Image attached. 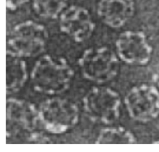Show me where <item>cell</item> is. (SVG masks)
<instances>
[{"mask_svg":"<svg viewBox=\"0 0 159 152\" xmlns=\"http://www.w3.org/2000/svg\"><path fill=\"white\" fill-rule=\"evenodd\" d=\"M6 7L11 10L14 11L27 3L29 0H6Z\"/></svg>","mask_w":159,"mask_h":152,"instance_id":"5bb4252c","label":"cell"},{"mask_svg":"<svg viewBox=\"0 0 159 152\" xmlns=\"http://www.w3.org/2000/svg\"><path fill=\"white\" fill-rule=\"evenodd\" d=\"M68 0H32L34 11L40 17L55 19L65 9Z\"/></svg>","mask_w":159,"mask_h":152,"instance_id":"7c38bea8","label":"cell"},{"mask_svg":"<svg viewBox=\"0 0 159 152\" xmlns=\"http://www.w3.org/2000/svg\"><path fill=\"white\" fill-rule=\"evenodd\" d=\"M6 116L9 120L18 124L26 130H32L36 126L39 113L28 102L9 99L6 103Z\"/></svg>","mask_w":159,"mask_h":152,"instance_id":"30bf717a","label":"cell"},{"mask_svg":"<svg viewBox=\"0 0 159 152\" xmlns=\"http://www.w3.org/2000/svg\"><path fill=\"white\" fill-rule=\"evenodd\" d=\"M125 104L132 117L140 121L150 120L159 112V92L147 85L135 87L126 96Z\"/></svg>","mask_w":159,"mask_h":152,"instance_id":"8992f818","label":"cell"},{"mask_svg":"<svg viewBox=\"0 0 159 152\" xmlns=\"http://www.w3.org/2000/svg\"><path fill=\"white\" fill-rule=\"evenodd\" d=\"M48 33L45 28L32 20L17 24L8 39L9 51L19 56H34L45 47Z\"/></svg>","mask_w":159,"mask_h":152,"instance_id":"7a4b0ae2","label":"cell"},{"mask_svg":"<svg viewBox=\"0 0 159 152\" xmlns=\"http://www.w3.org/2000/svg\"><path fill=\"white\" fill-rule=\"evenodd\" d=\"M116 47L120 58L128 63L144 64L150 59L151 48L140 32L122 33L117 40Z\"/></svg>","mask_w":159,"mask_h":152,"instance_id":"ba28073f","label":"cell"},{"mask_svg":"<svg viewBox=\"0 0 159 152\" xmlns=\"http://www.w3.org/2000/svg\"><path fill=\"white\" fill-rule=\"evenodd\" d=\"M134 142L132 134L122 127L102 130L96 141L98 144H130Z\"/></svg>","mask_w":159,"mask_h":152,"instance_id":"4fadbf2b","label":"cell"},{"mask_svg":"<svg viewBox=\"0 0 159 152\" xmlns=\"http://www.w3.org/2000/svg\"><path fill=\"white\" fill-rule=\"evenodd\" d=\"M10 51L6 54V91L13 93L18 91L27 77L26 66L24 62Z\"/></svg>","mask_w":159,"mask_h":152,"instance_id":"8fae6325","label":"cell"},{"mask_svg":"<svg viewBox=\"0 0 159 152\" xmlns=\"http://www.w3.org/2000/svg\"><path fill=\"white\" fill-rule=\"evenodd\" d=\"M59 23L61 31L78 42L88 39L95 27L88 11L79 6L65 9L60 14Z\"/></svg>","mask_w":159,"mask_h":152,"instance_id":"52a82bcc","label":"cell"},{"mask_svg":"<svg viewBox=\"0 0 159 152\" xmlns=\"http://www.w3.org/2000/svg\"><path fill=\"white\" fill-rule=\"evenodd\" d=\"M72 75V70L63 59L45 56L35 64L32 80L38 91L56 94L68 88Z\"/></svg>","mask_w":159,"mask_h":152,"instance_id":"6da1fadb","label":"cell"},{"mask_svg":"<svg viewBox=\"0 0 159 152\" xmlns=\"http://www.w3.org/2000/svg\"><path fill=\"white\" fill-rule=\"evenodd\" d=\"M39 113L45 128L55 133L71 128L78 118V109L73 103L57 98L49 99L42 104Z\"/></svg>","mask_w":159,"mask_h":152,"instance_id":"277c9868","label":"cell"},{"mask_svg":"<svg viewBox=\"0 0 159 152\" xmlns=\"http://www.w3.org/2000/svg\"><path fill=\"white\" fill-rule=\"evenodd\" d=\"M80 64L88 79L104 82L112 79L118 70V61L114 53L106 47L91 48L85 51Z\"/></svg>","mask_w":159,"mask_h":152,"instance_id":"3957f363","label":"cell"},{"mask_svg":"<svg viewBox=\"0 0 159 152\" xmlns=\"http://www.w3.org/2000/svg\"><path fill=\"white\" fill-rule=\"evenodd\" d=\"M120 98L118 94L105 87L93 88L84 98V106L93 119L111 124L119 116Z\"/></svg>","mask_w":159,"mask_h":152,"instance_id":"5b68a950","label":"cell"},{"mask_svg":"<svg viewBox=\"0 0 159 152\" xmlns=\"http://www.w3.org/2000/svg\"><path fill=\"white\" fill-rule=\"evenodd\" d=\"M134 11L133 0H99L97 13L106 25L119 28L132 16Z\"/></svg>","mask_w":159,"mask_h":152,"instance_id":"9c48e42d","label":"cell"}]
</instances>
